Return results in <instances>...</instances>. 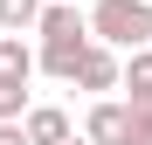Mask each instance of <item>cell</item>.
<instances>
[{
  "instance_id": "obj_1",
  "label": "cell",
  "mask_w": 152,
  "mask_h": 145,
  "mask_svg": "<svg viewBox=\"0 0 152 145\" xmlns=\"http://www.w3.org/2000/svg\"><path fill=\"white\" fill-rule=\"evenodd\" d=\"M35 35H42L35 69H48L56 83H76V62H83V48L97 42L90 35V14H76V0H48L42 21H35Z\"/></svg>"
},
{
  "instance_id": "obj_7",
  "label": "cell",
  "mask_w": 152,
  "mask_h": 145,
  "mask_svg": "<svg viewBox=\"0 0 152 145\" xmlns=\"http://www.w3.org/2000/svg\"><path fill=\"white\" fill-rule=\"evenodd\" d=\"M28 145H62V138H76V125H69V111H56V104H28Z\"/></svg>"
},
{
  "instance_id": "obj_9",
  "label": "cell",
  "mask_w": 152,
  "mask_h": 145,
  "mask_svg": "<svg viewBox=\"0 0 152 145\" xmlns=\"http://www.w3.org/2000/svg\"><path fill=\"white\" fill-rule=\"evenodd\" d=\"M0 145H28V125L21 117H0Z\"/></svg>"
},
{
  "instance_id": "obj_11",
  "label": "cell",
  "mask_w": 152,
  "mask_h": 145,
  "mask_svg": "<svg viewBox=\"0 0 152 145\" xmlns=\"http://www.w3.org/2000/svg\"><path fill=\"white\" fill-rule=\"evenodd\" d=\"M62 145H90V138H83V131H76V138H62Z\"/></svg>"
},
{
  "instance_id": "obj_4",
  "label": "cell",
  "mask_w": 152,
  "mask_h": 145,
  "mask_svg": "<svg viewBox=\"0 0 152 145\" xmlns=\"http://www.w3.org/2000/svg\"><path fill=\"white\" fill-rule=\"evenodd\" d=\"M83 138L90 145H124L132 138V104H124V97H97L90 117H83Z\"/></svg>"
},
{
  "instance_id": "obj_3",
  "label": "cell",
  "mask_w": 152,
  "mask_h": 145,
  "mask_svg": "<svg viewBox=\"0 0 152 145\" xmlns=\"http://www.w3.org/2000/svg\"><path fill=\"white\" fill-rule=\"evenodd\" d=\"M28 76H35V48L21 35H0V117H28Z\"/></svg>"
},
{
  "instance_id": "obj_10",
  "label": "cell",
  "mask_w": 152,
  "mask_h": 145,
  "mask_svg": "<svg viewBox=\"0 0 152 145\" xmlns=\"http://www.w3.org/2000/svg\"><path fill=\"white\" fill-rule=\"evenodd\" d=\"M124 145H152V117H132V138Z\"/></svg>"
},
{
  "instance_id": "obj_5",
  "label": "cell",
  "mask_w": 152,
  "mask_h": 145,
  "mask_svg": "<svg viewBox=\"0 0 152 145\" xmlns=\"http://www.w3.org/2000/svg\"><path fill=\"white\" fill-rule=\"evenodd\" d=\"M76 83H83V90H118V83H124V55L104 48V42H90L83 62H76Z\"/></svg>"
},
{
  "instance_id": "obj_8",
  "label": "cell",
  "mask_w": 152,
  "mask_h": 145,
  "mask_svg": "<svg viewBox=\"0 0 152 145\" xmlns=\"http://www.w3.org/2000/svg\"><path fill=\"white\" fill-rule=\"evenodd\" d=\"M42 7H48V0H0V28H7V35H28L42 21Z\"/></svg>"
},
{
  "instance_id": "obj_2",
  "label": "cell",
  "mask_w": 152,
  "mask_h": 145,
  "mask_svg": "<svg viewBox=\"0 0 152 145\" xmlns=\"http://www.w3.org/2000/svg\"><path fill=\"white\" fill-rule=\"evenodd\" d=\"M90 35L118 48V55H132V48L152 42V0H97L90 7Z\"/></svg>"
},
{
  "instance_id": "obj_6",
  "label": "cell",
  "mask_w": 152,
  "mask_h": 145,
  "mask_svg": "<svg viewBox=\"0 0 152 145\" xmlns=\"http://www.w3.org/2000/svg\"><path fill=\"white\" fill-rule=\"evenodd\" d=\"M118 90H124V104H132V117H152V42L124 55V83Z\"/></svg>"
}]
</instances>
